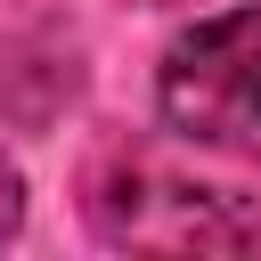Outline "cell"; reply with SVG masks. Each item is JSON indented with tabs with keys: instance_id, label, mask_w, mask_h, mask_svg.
Wrapping results in <instances>:
<instances>
[{
	"instance_id": "1",
	"label": "cell",
	"mask_w": 261,
	"mask_h": 261,
	"mask_svg": "<svg viewBox=\"0 0 261 261\" xmlns=\"http://www.w3.org/2000/svg\"><path fill=\"white\" fill-rule=\"evenodd\" d=\"M155 106L188 139H245L261 130V8H228L188 24L163 49Z\"/></svg>"
},
{
	"instance_id": "2",
	"label": "cell",
	"mask_w": 261,
	"mask_h": 261,
	"mask_svg": "<svg viewBox=\"0 0 261 261\" xmlns=\"http://www.w3.org/2000/svg\"><path fill=\"white\" fill-rule=\"evenodd\" d=\"M16 220H24V171L0 163V237H16Z\"/></svg>"
}]
</instances>
